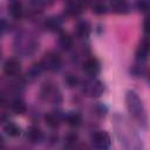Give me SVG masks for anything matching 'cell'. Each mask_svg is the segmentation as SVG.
I'll return each instance as SVG.
<instances>
[{"label":"cell","instance_id":"6da1fadb","mask_svg":"<svg viewBox=\"0 0 150 150\" xmlns=\"http://www.w3.org/2000/svg\"><path fill=\"white\" fill-rule=\"evenodd\" d=\"M112 128L123 150H143V142L130 121L122 114L112 116Z\"/></svg>","mask_w":150,"mask_h":150},{"label":"cell","instance_id":"7a4b0ae2","mask_svg":"<svg viewBox=\"0 0 150 150\" xmlns=\"http://www.w3.org/2000/svg\"><path fill=\"white\" fill-rule=\"evenodd\" d=\"M125 107L128 109V112L130 114L131 118L141 127V128H146L148 127V114L146 109L138 96V94L135 90H128L125 93Z\"/></svg>","mask_w":150,"mask_h":150},{"label":"cell","instance_id":"3957f363","mask_svg":"<svg viewBox=\"0 0 150 150\" xmlns=\"http://www.w3.org/2000/svg\"><path fill=\"white\" fill-rule=\"evenodd\" d=\"M39 46V41L30 33H20L14 40V49L19 55L28 56L32 55Z\"/></svg>","mask_w":150,"mask_h":150},{"label":"cell","instance_id":"277c9868","mask_svg":"<svg viewBox=\"0 0 150 150\" xmlns=\"http://www.w3.org/2000/svg\"><path fill=\"white\" fill-rule=\"evenodd\" d=\"M81 91L87 97L96 98V97H100L103 94L104 86L100 80H97L95 77H89V79H87L82 82Z\"/></svg>","mask_w":150,"mask_h":150},{"label":"cell","instance_id":"5b68a950","mask_svg":"<svg viewBox=\"0 0 150 150\" xmlns=\"http://www.w3.org/2000/svg\"><path fill=\"white\" fill-rule=\"evenodd\" d=\"M40 63H41L43 70L55 73V71L60 70V68L62 67V57L60 56L59 53H56L54 50H48L42 55Z\"/></svg>","mask_w":150,"mask_h":150},{"label":"cell","instance_id":"8992f818","mask_svg":"<svg viewBox=\"0 0 150 150\" xmlns=\"http://www.w3.org/2000/svg\"><path fill=\"white\" fill-rule=\"evenodd\" d=\"M90 142L95 150H109L111 146V137L104 130H96L90 135Z\"/></svg>","mask_w":150,"mask_h":150},{"label":"cell","instance_id":"52a82bcc","mask_svg":"<svg viewBox=\"0 0 150 150\" xmlns=\"http://www.w3.org/2000/svg\"><path fill=\"white\" fill-rule=\"evenodd\" d=\"M40 97L43 101H48L50 103H60L62 101V95L59 88L50 82L43 83L40 89Z\"/></svg>","mask_w":150,"mask_h":150},{"label":"cell","instance_id":"ba28073f","mask_svg":"<svg viewBox=\"0 0 150 150\" xmlns=\"http://www.w3.org/2000/svg\"><path fill=\"white\" fill-rule=\"evenodd\" d=\"M4 74L8 77H16L21 71V62L18 57H8L2 66Z\"/></svg>","mask_w":150,"mask_h":150},{"label":"cell","instance_id":"9c48e42d","mask_svg":"<svg viewBox=\"0 0 150 150\" xmlns=\"http://www.w3.org/2000/svg\"><path fill=\"white\" fill-rule=\"evenodd\" d=\"M149 55H150V39L145 38L139 41L135 50V59L138 63H143L148 60Z\"/></svg>","mask_w":150,"mask_h":150},{"label":"cell","instance_id":"30bf717a","mask_svg":"<svg viewBox=\"0 0 150 150\" xmlns=\"http://www.w3.org/2000/svg\"><path fill=\"white\" fill-rule=\"evenodd\" d=\"M82 69L89 77H96L101 71V63L96 57H89L83 62Z\"/></svg>","mask_w":150,"mask_h":150},{"label":"cell","instance_id":"8fae6325","mask_svg":"<svg viewBox=\"0 0 150 150\" xmlns=\"http://www.w3.org/2000/svg\"><path fill=\"white\" fill-rule=\"evenodd\" d=\"M45 138V134L43 131L36 127V125H29L26 130V139L28 141V143L30 144H39L43 141Z\"/></svg>","mask_w":150,"mask_h":150},{"label":"cell","instance_id":"7c38bea8","mask_svg":"<svg viewBox=\"0 0 150 150\" xmlns=\"http://www.w3.org/2000/svg\"><path fill=\"white\" fill-rule=\"evenodd\" d=\"M62 25H63L62 19L60 16H56V15L48 16L43 22L45 28L49 32H60L62 28Z\"/></svg>","mask_w":150,"mask_h":150},{"label":"cell","instance_id":"4fadbf2b","mask_svg":"<svg viewBox=\"0 0 150 150\" xmlns=\"http://www.w3.org/2000/svg\"><path fill=\"white\" fill-rule=\"evenodd\" d=\"M84 4L80 1H70L64 7V14L68 16H77L84 11Z\"/></svg>","mask_w":150,"mask_h":150},{"label":"cell","instance_id":"5bb4252c","mask_svg":"<svg viewBox=\"0 0 150 150\" xmlns=\"http://www.w3.org/2000/svg\"><path fill=\"white\" fill-rule=\"evenodd\" d=\"M75 35L79 36L80 39H87L89 35H90V32H91V27H90V23L86 20H82V21H79L76 25H75Z\"/></svg>","mask_w":150,"mask_h":150},{"label":"cell","instance_id":"9a60e30c","mask_svg":"<svg viewBox=\"0 0 150 150\" xmlns=\"http://www.w3.org/2000/svg\"><path fill=\"white\" fill-rule=\"evenodd\" d=\"M8 13L15 20L21 19L23 16V13H25L22 2H20V1H11L8 4Z\"/></svg>","mask_w":150,"mask_h":150},{"label":"cell","instance_id":"2e32d148","mask_svg":"<svg viewBox=\"0 0 150 150\" xmlns=\"http://www.w3.org/2000/svg\"><path fill=\"white\" fill-rule=\"evenodd\" d=\"M57 43H59V46H60L61 49H63V50H70L74 47V39L71 38L70 34H68L66 32H61L59 34Z\"/></svg>","mask_w":150,"mask_h":150},{"label":"cell","instance_id":"e0dca14e","mask_svg":"<svg viewBox=\"0 0 150 150\" xmlns=\"http://www.w3.org/2000/svg\"><path fill=\"white\" fill-rule=\"evenodd\" d=\"M2 130H4V132H5L8 137L15 138V137H19V136L21 135V128H20L16 123H14V122H12V121H7L6 123H4Z\"/></svg>","mask_w":150,"mask_h":150},{"label":"cell","instance_id":"ac0fdd59","mask_svg":"<svg viewBox=\"0 0 150 150\" xmlns=\"http://www.w3.org/2000/svg\"><path fill=\"white\" fill-rule=\"evenodd\" d=\"M8 107H9V110L14 115H22L27 111V105L21 98H13L9 102Z\"/></svg>","mask_w":150,"mask_h":150},{"label":"cell","instance_id":"d6986e66","mask_svg":"<svg viewBox=\"0 0 150 150\" xmlns=\"http://www.w3.org/2000/svg\"><path fill=\"white\" fill-rule=\"evenodd\" d=\"M62 120H63V117L57 111H50V112L45 115V122L52 129L57 128L60 125V123L62 122Z\"/></svg>","mask_w":150,"mask_h":150},{"label":"cell","instance_id":"ffe728a7","mask_svg":"<svg viewBox=\"0 0 150 150\" xmlns=\"http://www.w3.org/2000/svg\"><path fill=\"white\" fill-rule=\"evenodd\" d=\"M63 120L66 121V123L69 127L77 128L82 123V115L77 111H69L63 116Z\"/></svg>","mask_w":150,"mask_h":150},{"label":"cell","instance_id":"44dd1931","mask_svg":"<svg viewBox=\"0 0 150 150\" xmlns=\"http://www.w3.org/2000/svg\"><path fill=\"white\" fill-rule=\"evenodd\" d=\"M112 13L115 14H127L129 12V5L125 1H121V0H116V1H111L109 4L108 7Z\"/></svg>","mask_w":150,"mask_h":150},{"label":"cell","instance_id":"7402d4cb","mask_svg":"<svg viewBox=\"0 0 150 150\" xmlns=\"http://www.w3.org/2000/svg\"><path fill=\"white\" fill-rule=\"evenodd\" d=\"M77 141H79V136L75 131H70L68 132L64 138H63V144H64V148L66 149H71L74 150L79 144H77Z\"/></svg>","mask_w":150,"mask_h":150},{"label":"cell","instance_id":"603a6c76","mask_svg":"<svg viewBox=\"0 0 150 150\" xmlns=\"http://www.w3.org/2000/svg\"><path fill=\"white\" fill-rule=\"evenodd\" d=\"M42 70H43V68H42V66H41L40 62L32 64V66L29 67V69L27 70V73H26V79L33 81V80H35L36 77H39V75L41 74Z\"/></svg>","mask_w":150,"mask_h":150},{"label":"cell","instance_id":"cb8c5ba5","mask_svg":"<svg viewBox=\"0 0 150 150\" xmlns=\"http://www.w3.org/2000/svg\"><path fill=\"white\" fill-rule=\"evenodd\" d=\"M63 82L67 87L69 88H74L76 86L80 84V79L77 77V75L73 74V73H67L64 76H63Z\"/></svg>","mask_w":150,"mask_h":150},{"label":"cell","instance_id":"d4e9b609","mask_svg":"<svg viewBox=\"0 0 150 150\" xmlns=\"http://www.w3.org/2000/svg\"><path fill=\"white\" fill-rule=\"evenodd\" d=\"M108 9H109L108 6L103 2H94L91 5V12L96 15H103V14L107 13Z\"/></svg>","mask_w":150,"mask_h":150},{"label":"cell","instance_id":"484cf974","mask_svg":"<svg viewBox=\"0 0 150 150\" xmlns=\"http://www.w3.org/2000/svg\"><path fill=\"white\" fill-rule=\"evenodd\" d=\"M135 6H136V8H137L139 12H142V13H149V12H150V1H144V0L137 1V2L135 4Z\"/></svg>","mask_w":150,"mask_h":150},{"label":"cell","instance_id":"4316f807","mask_svg":"<svg viewBox=\"0 0 150 150\" xmlns=\"http://www.w3.org/2000/svg\"><path fill=\"white\" fill-rule=\"evenodd\" d=\"M143 33L145 35H150V16H146L143 21Z\"/></svg>","mask_w":150,"mask_h":150},{"label":"cell","instance_id":"83f0119b","mask_svg":"<svg viewBox=\"0 0 150 150\" xmlns=\"http://www.w3.org/2000/svg\"><path fill=\"white\" fill-rule=\"evenodd\" d=\"M6 29H7V23H6V20H5V19H2V20H1V30H2V34L6 32Z\"/></svg>","mask_w":150,"mask_h":150},{"label":"cell","instance_id":"f1b7e54d","mask_svg":"<svg viewBox=\"0 0 150 150\" xmlns=\"http://www.w3.org/2000/svg\"><path fill=\"white\" fill-rule=\"evenodd\" d=\"M74 150H89V148H88L86 144H80V145H77Z\"/></svg>","mask_w":150,"mask_h":150},{"label":"cell","instance_id":"f546056e","mask_svg":"<svg viewBox=\"0 0 150 150\" xmlns=\"http://www.w3.org/2000/svg\"><path fill=\"white\" fill-rule=\"evenodd\" d=\"M148 81H149V83H150V70L148 71Z\"/></svg>","mask_w":150,"mask_h":150}]
</instances>
